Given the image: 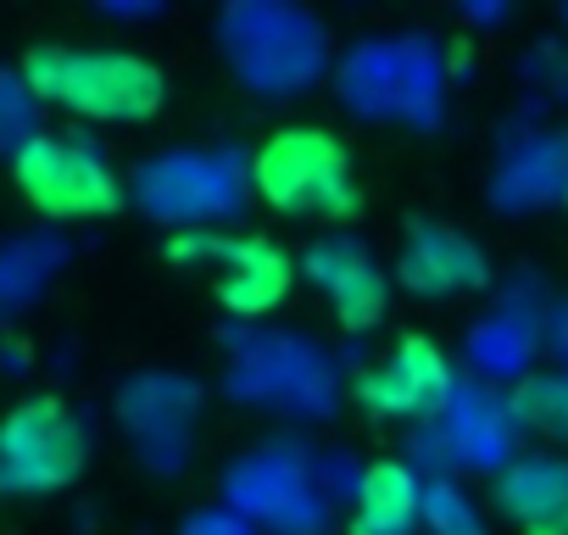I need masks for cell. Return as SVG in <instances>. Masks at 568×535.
I'll use <instances>...</instances> for the list:
<instances>
[{
  "label": "cell",
  "instance_id": "1",
  "mask_svg": "<svg viewBox=\"0 0 568 535\" xmlns=\"http://www.w3.org/2000/svg\"><path fill=\"white\" fill-rule=\"evenodd\" d=\"M18 73L40 101L84 123H151L168 107V73L151 57L118 51V46L45 40L23 51Z\"/></svg>",
  "mask_w": 568,
  "mask_h": 535
},
{
  "label": "cell",
  "instance_id": "2",
  "mask_svg": "<svg viewBox=\"0 0 568 535\" xmlns=\"http://www.w3.org/2000/svg\"><path fill=\"white\" fill-rule=\"evenodd\" d=\"M251 190L284 218L341 223L363 206L357 162L341 134L318 123H284L251 151Z\"/></svg>",
  "mask_w": 568,
  "mask_h": 535
},
{
  "label": "cell",
  "instance_id": "3",
  "mask_svg": "<svg viewBox=\"0 0 568 535\" xmlns=\"http://www.w3.org/2000/svg\"><path fill=\"white\" fill-rule=\"evenodd\" d=\"M12 184L18 195L57 223H95L123 212V179L118 168L79 134H29L12 151Z\"/></svg>",
  "mask_w": 568,
  "mask_h": 535
},
{
  "label": "cell",
  "instance_id": "4",
  "mask_svg": "<svg viewBox=\"0 0 568 535\" xmlns=\"http://www.w3.org/2000/svg\"><path fill=\"white\" fill-rule=\"evenodd\" d=\"M90 463V430L62 396H23L0 418V496H57Z\"/></svg>",
  "mask_w": 568,
  "mask_h": 535
},
{
  "label": "cell",
  "instance_id": "5",
  "mask_svg": "<svg viewBox=\"0 0 568 535\" xmlns=\"http://www.w3.org/2000/svg\"><path fill=\"white\" fill-rule=\"evenodd\" d=\"M168 262L190 268V262H217V302L234 319H262L273 313L296 285V256L262 240V234H212V229H184L168 240Z\"/></svg>",
  "mask_w": 568,
  "mask_h": 535
},
{
  "label": "cell",
  "instance_id": "6",
  "mask_svg": "<svg viewBox=\"0 0 568 535\" xmlns=\"http://www.w3.org/2000/svg\"><path fill=\"white\" fill-rule=\"evenodd\" d=\"M357 402L374 418H396V424H424L435 413H446L452 402V363L440 352V341L429 335H402L379 363H368L357 374Z\"/></svg>",
  "mask_w": 568,
  "mask_h": 535
},
{
  "label": "cell",
  "instance_id": "7",
  "mask_svg": "<svg viewBox=\"0 0 568 535\" xmlns=\"http://www.w3.org/2000/svg\"><path fill=\"white\" fill-rule=\"evenodd\" d=\"M302 268H307V280L329 296V307H335L341 330L368 335V330H379V324H385V313H390V274H385V268H379L357 240L329 234V240L307 245Z\"/></svg>",
  "mask_w": 568,
  "mask_h": 535
},
{
  "label": "cell",
  "instance_id": "8",
  "mask_svg": "<svg viewBox=\"0 0 568 535\" xmlns=\"http://www.w3.org/2000/svg\"><path fill=\"white\" fill-rule=\"evenodd\" d=\"M396 280L418 296H457V291H479L490 280L485 251L440 223H413L407 229V251L396 262Z\"/></svg>",
  "mask_w": 568,
  "mask_h": 535
},
{
  "label": "cell",
  "instance_id": "9",
  "mask_svg": "<svg viewBox=\"0 0 568 535\" xmlns=\"http://www.w3.org/2000/svg\"><path fill=\"white\" fill-rule=\"evenodd\" d=\"M424 513H429V491L402 457H379L363 468L352 502V535H413Z\"/></svg>",
  "mask_w": 568,
  "mask_h": 535
},
{
  "label": "cell",
  "instance_id": "10",
  "mask_svg": "<svg viewBox=\"0 0 568 535\" xmlns=\"http://www.w3.org/2000/svg\"><path fill=\"white\" fill-rule=\"evenodd\" d=\"M496 496H501V507L529 535V529H540L546 518H557L568 507V463H557V457H524V463H513L501 474Z\"/></svg>",
  "mask_w": 568,
  "mask_h": 535
},
{
  "label": "cell",
  "instance_id": "11",
  "mask_svg": "<svg viewBox=\"0 0 568 535\" xmlns=\"http://www.w3.org/2000/svg\"><path fill=\"white\" fill-rule=\"evenodd\" d=\"M513 413L524 424H535L540 435L568 441V380H529V385H518Z\"/></svg>",
  "mask_w": 568,
  "mask_h": 535
},
{
  "label": "cell",
  "instance_id": "12",
  "mask_svg": "<svg viewBox=\"0 0 568 535\" xmlns=\"http://www.w3.org/2000/svg\"><path fill=\"white\" fill-rule=\"evenodd\" d=\"M529 535H568V507H562L557 518H546L540 529H529Z\"/></svg>",
  "mask_w": 568,
  "mask_h": 535
}]
</instances>
